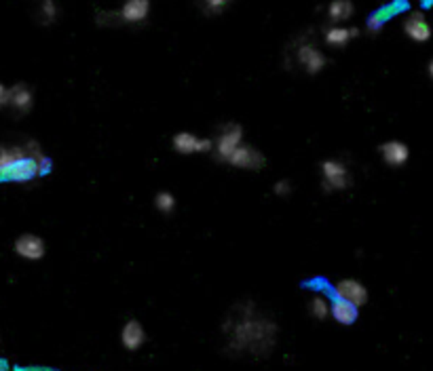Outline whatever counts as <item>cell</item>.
I'll use <instances>...</instances> for the list:
<instances>
[{"instance_id":"1","label":"cell","mask_w":433,"mask_h":371,"mask_svg":"<svg viewBox=\"0 0 433 371\" xmlns=\"http://www.w3.org/2000/svg\"><path fill=\"white\" fill-rule=\"evenodd\" d=\"M226 353L233 357L264 359L277 344V325L271 317L258 310L252 302H241L231 308L222 325Z\"/></svg>"},{"instance_id":"2","label":"cell","mask_w":433,"mask_h":371,"mask_svg":"<svg viewBox=\"0 0 433 371\" xmlns=\"http://www.w3.org/2000/svg\"><path fill=\"white\" fill-rule=\"evenodd\" d=\"M292 57L307 74H319L328 63V57L324 55V51L317 44H313L311 40H300L294 46Z\"/></svg>"},{"instance_id":"3","label":"cell","mask_w":433,"mask_h":371,"mask_svg":"<svg viewBox=\"0 0 433 371\" xmlns=\"http://www.w3.org/2000/svg\"><path fill=\"white\" fill-rule=\"evenodd\" d=\"M322 177H324V188L328 192H332V190H347L351 186L349 167L343 161H326L322 165Z\"/></svg>"},{"instance_id":"4","label":"cell","mask_w":433,"mask_h":371,"mask_svg":"<svg viewBox=\"0 0 433 371\" xmlns=\"http://www.w3.org/2000/svg\"><path fill=\"white\" fill-rule=\"evenodd\" d=\"M243 144V129L237 122H226L216 137V154L220 161H226Z\"/></svg>"},{"instance_id":"5","label":"cell","mask_w":433,"mask_h":371,"mask_svg":"<svg viewBox=\"0 0 433 371\" xmlns=\"http://www.w3.org/2000/svg\"><path fill=\"white\" fill-rule=\"evenodd\" d=\"M334 298L345 300L360 308L368 302V289L355 279H343L334 285Z\"/></svg>"},{"instance_id":"6","label":"cell","mask_w":433,"mask_h":371,"mask_svg":"<svg viewBox=\"0 0 433 371\" xmlns=\"http://www.w3.org/2000/svg\"><path fill=\"white\" fill-rule=\"evenodd\" d=\"M34 106V93L25 82H17L8 87L6 91V108H11L15 114H28Z\"/></svg>"},{"instance_id":"7","label":"cell","mask_w":433,"mask_h":371,"mask_svg":"<svg viewBox=\"0 0 433 371\" xmlns=\"http://www.w3.org/2000/svg\"><path fill=\"white\" fill-rule=\"evenodd\" d=\"M224 163H228V165H233V167H239V169H252V171H256V169H262V167H264L267 158H264V154L258 152L256 148L241 144Z\"/></svg>"},{"instance_id":"8","label":"cell","mask_w":433,"mask_h":371,"mask_svg":"<svg viewBox=\"0 0 433 371\" xmlns=\"http://www.w3.org/2000/svg\"><path fill=\"white\" fill-rule=\"evenodd\" d=\"M13 247H15V253L19 258H23V260H28V262H38L47 253V245H44V241L38 234H21V237H17Z\"/></svg>"},{"instance_id":"9","label":"cell","mask_w":433,"mask_h":371,"mask_svg":"<svg viewBox=\"0 0 433 371\" xmlns=\"http://www.w3.org/2000/svg\"><path fill=\"white\" fill-rule=\"evenodd\" d=\"M214 142L207 137H199L190 131H182L173 135V150L178 154H195V152H209Z\"/></svg>"},{"instance_id":"10","label":"cell","mask_w":433,"mask_h":371,"mask_svg":"<svg viewBox=\"0 0 433 371\" xmlns=\"http://www.w3.org/2000/svg\"><path fill=\"white\" fill-rule=\"evenodd\" d=\"M404 32L415 42H427L432 38V25L421 11H415L404 19Z\"/></svg>"},{"instance_id":"11","label":"cell","mask_w":433,"mask_h":371,"mask_svg":"<svg viewBox=\"0 0 433 371\" xmlns=\"http://www.w3.org/2000/svg\"><path fill=\"white\" fill-rule=\"evenodd\" d=\"M121 23H142L150 13V0H125L123 6L116 11Z\"/></svg>"},{"instance_id":"12","label":"cell","mask_w":433,"mask_h":371,"mask_svg":"<svg viewBox=\"0 0 433 371\" xmlns=\"http://www.w3.org/2000/svg\"><path fill=\"white\" fill-rule=\"evenodd\" d=\"M379 150H381L383 161H385L389 167H402V165H406L408 158H410V148H408L404 142H398V139L385 142Z\"/></svg>"},{"instance_id":"13","label":"cell","mask_w":433,"mask_h":371,"mask_svg":"<svg viewBox=\"0 0 433 371\" xmlns=\"http://www.w3.org/2000/svg\"><path fill=\"white\" fill-rule=\"evenodd\" d=\"M121 342H123V346L127 348V351H140L142 346H144V342H146V332H144V327H142V323L140 321H135V319H131V321H127L125 325H123V332H121Z\"/></svg>"},{"instance_id":"14","label":"cell","mask_w":433,"mask_h":371,"mask_svg":"<svg viewBox=\"0 0 433 371\" xmlns=\"http://www.w3.org/2000/svg\"><path fill=\"white\" fill-rule=\"evenodd\" d=\"M358 310H360L358 306H353L345 300H339V298H334L330 302V317L341 325H353L358 321Z\"/></svg>"},{"instance_id":"15","label":"cell","mask_w":433,"mask_h":371,"mask_svg":"<svg viewBox=\"0 0 433 371\" xmlns=\"http://www.w3.org/2000/svg\"><path fill=\"white\" fill-rule=\"evenodd\" d=\"M358 27H347V25H330L324 32V38L330 46H347L355 36H358Z\"/></svg>"},{"instance_id":"16","label":"cell","mask_w":433,"mask_h":371,"mask_svg":"<svg viewBox=\"0 0 433 371\" xmlns=\"http://www.w3.org/2000/svg\"><path fill=\"white\" fill-rule=\"evenodd\" d=\"M400 11V2H394V4H385V6H381L379 11H374L370 17H368V21H366V27H368V32H372V34H377V32H381L383 30V25L396 15Z\"/></svg>"},{"instance_id":"17","label":"cell","mask_w":433,"mask_h":371,"mask_svg":"<svg viewBox=\"0 0 433 371\" xmlns=\"http://www.w3.org/2000/svg\"><path fill=\"white\" fill-rule=\"evenodd\" d=\"M353 11L355 8L351 0H332L328 4V19L332 21V25H341L353 17Z\"/></svg>"},{"instance_id":"18","label":"cell","mask_w":433,"mask_h":371,"mask_svg":"<svg viewBox=\"0 0 433 371\" xmlns=\"http://www.w3.org/2000/svg\"><path fill=\"white\" fill-rule=\"evenodd\" d=\"M57 2L55 0H36V21L42 25H51L57 19Z\"/></svg>"},{"instance_id":"19","label":"cell","mask_w":433,"mask_h":371,"mask_svg":"<svg viewBox=\"0 0 433 371\" xmlns=\"http://www.w3.org/2000/svg\"><path fill=\"white\" fill-rule=\"evenodd\" d=\"M309 313L317 319L324 321L326 317H330V300L324 294H315L309 302Z\"/></svg>"},{"instance_id":"20","label":"cell","mask_w":433,"mask_h":371,"mask_svg":"<svg viewBox=\"0 0 433 371\" xmlns=\"http://www.w3.org/2000/svg\"><path fill=\"white\" fill-rule=\"evenodd\" d=\"M154 207L161 211V213H171L176 209V199L171 192H159L157 199H154Z\"/></svg>"},{"instance_id":"21","label":"cell","mask_w":433,"mask_h":371,"mask_svg":"<svg viewBox=\"0 0 433 371\" xmlns=\"http://www.w3.org/2000/svg\"><path fill=\"white\" fill-rule=\"evenodd\" d=\"M231 2H233V0H201V8H203L205 13H209V15H218V13H222Z\"/></svg>"},{"instance_id":"22","label":"cell","mask_w":433,"mask_h":371,"mask_svg":"<svg viewBox=\"0 0 433 371\" xmlns=\"http://www.w3.org/2000/svg\"><path fill=\"white\" fill-rule=\"evenodd\" d=\"M95 19H97L99 25H118V23H121L116 11H99Z\"/></svg>"},{"instance_id":"23","label":"cell","mask_w":433,"mask_h":371,"mask_svg":"<svg viewBox=\"0 0 433 371\" xmlns=\"http://www.w3.org/2000/svg\"><path fill=\"white\" fill-rule=\"evenodd\" d=\"M292 192V186H290V182L288 180H283V182H277L275 184V194L277 196H288Z\"/></svg>"},{"instance_id":"24","label":"cell","mask_w":433,"mask_h":371,"mask_svg":"<svg viewBox=\"0 0 433 371\" xmlns=\"http://www.w3.org/2000/svg\"><path fill=\"white\" fill-rule=\"evenodd\" d=\"M6 91H8V89H6V87L0 82V108H4V106H6Z\"/></svg>"},{"instance_id":"25","label":"cell","mask_w":433,"mask_h":371,"mask_svg":"<svg viewBox=\"0 0 433 371\" xmlns=\"http://www.w3.org/2000/svg\"><path fill=\"white\" fill-rule=\"evenodd\" d=\"M427 72H429V76H432V80H433V59L429 61V65H427Z\"/></svg>"},{"instance_id":"26","label":"cell","mask_w":433,"mask_h":371,"mask_svg":"<svg viewBox=\"0 0 433 371\" xmlns=\"http://www.w3.org/2000/svg\"><path fill=\"white\" fill-rule=\"evenodd\" d=\"M19 371H47V370H34V367H30V370H19Z\"/></svg>"},{"instance_id":"27","label":"cell","mask_w":433,"mask_h":371,"mask_svg":"<svg viewBox=\"0 0 433 371\" xmlns=\"http://www.w3.org/2000/svg\"><path fill=\"white\" fill-rule=\"evenodd\" d=\"M0 371H6V367H4V365H0Z\"/></svg>"}]
</instances>
